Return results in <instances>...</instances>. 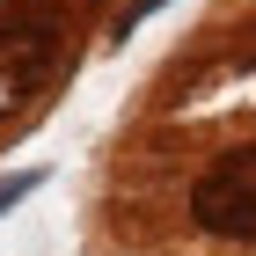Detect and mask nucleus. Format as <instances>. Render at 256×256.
Returning <instances> with one entry per match:
<instances>
[{"mask_svg":"<svg viewBox=\"0 0 256 256\" xmlns=\"http://www.w3.org/2000/svg\"><path fill=\"white\" fill-rule=\"evenodd\" d=\"M154 8H168V0H132V8H124V22H118V30H132V22H146V15H154Z\"/></svg>","mask_w":256,"mask_h":256,"instance_id":"obj_3","label":"nucleus"},{"mask_svg":"<svg viewBox=\"0 0 256 256\" xmlns=\"http://www.w3.org/2000/svg\"><path fill=\"white\" fill-rule=\"evenodd\" d=\"M37 183H44V176H8V183H0V212H15V205L37 190Z\"/></svg>","mask_w":256,"mask_h":256,"instance_id":"obj_2","label":"nucleus"},{"mask_svg":"<svg viewBox=\"0 0 256 256\" xmlns=\"http://www.w3.org/2000/svg\"><path fill=\"white\" fill-rule=\"evenodd\" d=\"M190 220L220 242H256V146L220 154L190 183Z\"/></svg>","mask_w":256,"mask_h":256,"instance_id":"obj_1","label":"nucleus"}]
</instances>
